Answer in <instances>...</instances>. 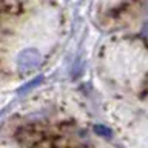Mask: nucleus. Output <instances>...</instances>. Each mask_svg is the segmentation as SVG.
I'll use <instances>...</instances> for the list:
<instances>
[{
    "instance_id": "obj_1",
    "label": "nucleus",
    "mask_w": 148,
    "mask_h": 148,
    "mask_svg": "<svg viewBox=\"0 0 148 148\" xmlns=\"http://www.w3.org/2000/svg\"><path fill=\"white\" fill-rule=\"evenodd\" d=\"M42 62V56L37 49L34 48H28L23 49L20 54L17 56V68L20 73H29L40 65Z\"/></svg>"
},
{
    "instance_id": "obj_2",
    "label": "nucleus",
    "mask_w": 148,
    "mask_h": 148,
    "mask_svg": "<svg viewBox=\"0 0 148 148\" xmlns=\"http://www.w3.org/2000/svg\"><path fill=\"white\" fill-rule=\"evenodd\" d=\"M92 131H94L96 134H99V136H102V137H106V139H110L111 136H113L111 128L105 127V125H94V127H92Z\"/></svg>"
},
{
    "instance_id": "obj_3",
    "label": "nucleus",
    "mask_w": 148,
    "mask_h": 148,
    "mask_svg": "<svg viewBox=\"0 0 148 148\" xmlns=\"http://www.w3.org/2000/svg\"><path fill=\"white\" fill-rule=\"evenodd\" d=\"M42 82H43V76H39L37 79H32L31 82H28L26 85H23V88H20V90H18V92H25V91H29V90H32V88H34V86L40 85Z\"/></svg>"
},
{
    "instance_id": "obj_4",
    "label": "nucleus",
    "mask_w": 148,
    "mask_h": 148,
    "mask_svg": "<svg viewBox=\"0 0 148 148\" xmlns=\"http://www.w3.org/2000/svg\"><path fill=\"white\" fill-rule=\"evenodd\" d=\"M142 34L145 36V37H148V22L143 25V28H142Z\"/></svg>"
}]
</instances>
